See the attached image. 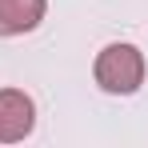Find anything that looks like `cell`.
Wrapping results in <instances>:
<instances>
[{
	"mask_svg": "<svg viewBox=\"0 0 148 148\" xmlns=\"http://www.w3.org/2000/svg\"><path fill=\"white\" fill-rule=\"evenodd\" d=\"M48 0H0V36H20L44 20Z\"/></svg>",
	"mask_w": 148,
	"mask_h": 148,
	"instance_id": "3957f363",
	"label": "cell"
},
{
	"mask_svg": "<svg viewBox=\"0 0 148 148\" xmlns=\"http://www.w3.org/2000/svg\"><path fill=\"white\" fill-rule=\"evenodd\" d=\"M96 84L112 96H132L144 84V56L136 44H108L96 56Z\"/></svg>",
	"mask_w": 148,
	"mask_h": 148,
	"instance_id": "6da1fadb",
	"label": "cell"
},
{
	"mask_svg": "<svg viewBox=\"0 0 148 148\" xmlns=\"http://www.w3.org/2000/svg\"><path fill=\"white\" fill-rule=\"evenodd\" d=\"M36 124V104L32 96H24L20 88H4L0 92V144L24 140Z\"/></svg>",
	"mask_w": 148,
	"mask_h": 148,
	"instance_id": "7a4b0ae2",
	"label": "cell"
}]
</instances>
